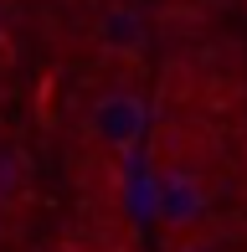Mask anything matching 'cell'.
Here are the masks:
<instances>
[{"mask_svg": "<svg viewBox=\"0 0 247 252\" xmlns=\"http://www.w3.org/2000/svg\"><path fill=\"white\" fill-rule=\"evenodd\" d=\"M206 206H211V190L196 165L170 159V165L154 170V226L165 237H190L196 221L206 216Z\"/></svg>", "mask_w": 247, "mask_h": 252, "instance_id": "1", "label": "cell"}, {"mask_svg": "<svg viewBox=\"0 0 247 252\" xmlns=\"http://www.w3.org/2000/svg\"><path fill=\"white\" fill-rule=\"evenodd\" d=\"M144 124H150L144 98L134 93V88H108V93H98L93 108H88V139H93V150H103L108 159H124V155L139 150Z\"/></svg>", "mask_w": 247, "mask_h": 252, "instance_id": "2", "label": "cell"}, {"mask_svg": "<svg viewBox=\"0 0 247 252\" xmlns=\"http://www.w3.org/2000/svg\"><path fill=\"white\" fill-rule=\"evenodd\" d=\"M170 252H216V247L196 242V237H170Z\"/></svg>", "mask_w": 247, "mask_h": 252, "instance_id": "3", "label": "cell"}]
</instances>
